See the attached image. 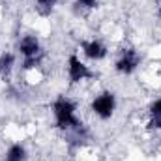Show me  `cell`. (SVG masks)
Listing matches in <instances>:
<instances>
[{
  "mask_svg": "<svg viewBox=\"0 0 161 161\" xmlns=\"http://www.w3.org/2000/svg\"><path fill=\"white\" fill-rule=\"evenodd\" d=\"M77 105L69 99V97H58L53 103V116H54V124L60 129H79L80 122L75 114Z\"/></svg>",
  "mask_w": 161,
  "mask_h": 161,
  "instance_id": "6da1fadb",
  "label": "cell"
},
{
  "mask_svg": "<svg viewBox=\"0 0 161 161\" xmlns=\"http://www.w3.org/2000/svg\"><path fill=\"white\" fill-rule=\"evenodd\" d=\"M92 113L101 118V120H109L114 111H116V96L113 92H101L92 99Z\"/></svg>",
  "mask_w": 161,
  "mask_h": 161,
  "instance_id": "7a4b0ae2",
  "label": "cell"
},
{
  "mask_svg": "<svg viewBox=\"0 0 161 161\" xmlns=\"http://www.w3.org/2000/svg\"><path fill=\"white\" fill-rule=\"evenodd\" d=\"M141 66V54L135 49H125L122 51L118 60L114 62V69L122 75H131L137 68Z\"/></svg>",
  "mask_w": 161,
  "mask_h": 161,
  "instance_id": "3957f363",
  "label": "cell"
},
{
  "mask_svg": "<svg viewBox=\"0 0 161 161\" xmlns=\"http://www.w3.org/2000/svg\"><path fill=\"white\" fill-rule=\"evenodd\" d=\"M68 77H69V82L71 84H79L82 80L90 79L92 77V71H90V68L80 60L77 54H71L68 58Z\"/></svg>",
  "mask_w": 161,
  "mask_h": 161,
  "instance_id": "277c9868",
  "label": "cell"
},
{
  "mask_svg": "<svg viewBox=\"0 0 161 161\" xmlns=\"http://www.w3.org/2000/svg\"><path fill=\"white\" fill-rule=\"evenodd\" d=\"M82 54L88 58V60H94V62H99L107 56V47L105 43L99 40H90V41H82Z\"/></svg>",
  "mask_w": 161,
  "mask_h": 161,
  "instance_id": "5b68a950",
  "label": "cell"
},
{
  "mask_svg": "<svg viewBox=\"0 0 161 161\" xmlns=\"http://www.w3.org/2000/svg\"><path fill=\"white\" fill-rule=\"evenodd\" d=\"M148 125L150 129H161V97L152 101L148 109Z\"/></svg>",
  "mask_w": 161,
  "mask_h": 161,
  "instance_id": "8992f818",
  "label": "cell"
},
{
  "mask_svg": "<svg viewBox=\"0 0 161 161\" xmlns=\"http://www.w3.org/2000/svg\"><path fill=\"white\" fill-rule=\"evenodd\" d=\"M26 159V148L21 144V142H15L8 148L4 161H25Z\"/></svg>",
  "mask_w": 161,
  "mask_h": 161,
  "instance_id": "52a82bcc",
  "label": "cell"
},
{
  "mask_svg": "<svg viewBox=\"0 0 161 161\" xmlns=\"http://www.w3.org/2000/svg\"><path fill=\"white\" fill-rule=\"evenodd\" d=\"M13 66H15V56H13L11 53L0 54V75H2V77L9 75L11 69H13Z\"/></svg>",
  "mask_w": 161,
  "mask_h": 161,
  "instance_id": "ba28073f",
  "label": "cell"
},
{
  "mask_svg": "<svg viewBox=\"0 0 161 161\" xmlns=\"http://www.w3.org/2000/svg\"><path fill=\"white\" fill-rule=\"evenodd\" d=\"M56 2L58 0H36V9L41 15H49L53 11V8L56 6Z\"/></svg>",
  "mask_w": 161,
  "mask_h": 161,
  "instance_id": "9c48e42d",
  "label": "cell"
},
{
  "mask_svg": "<svg viewBox=\"0 0 161 161\" xmlns=\"http://www.w3.org/2000/svg\"><path fill=\"white\" fill-rule=\"evenodd\" d=\"M75 2H77V6H82V8H86V9H92V8L97 6L99 0H75Z\"/></svg>",
  "mask_w": 161,
  "mask_h": 161,
  "instance_id": "30bf717a",
  "label": "cell"
},
{
  "mask_svg": "<svg viewBox=\"0 0 161 161\" xmlns=\"http://www.w3.org/2000/svg\"><path fill=\"white\" fill-rule=\"evenodd\" d=\"M159 15H161V2H159Z\"/></svg>",
  "mask_w": 161,
  "mask_h": 161,
  "instance_id": "8fae6325",
  "label": "cell"
},
{
  "mask_svg": "<svg viewBox=\"0 0 161 161\" xmlns=\"http://www.w3.org/2000/svg\"><path fill=\"white\" fill-rule=\"evenodd\" d=\"M158 2H161V0H158Z\"/></svg>",
  "mask_w": 161,
  "mask_h": 161,
  "instance_id": "7c38bea8",
  "label": "cell"
}]
</instances>
